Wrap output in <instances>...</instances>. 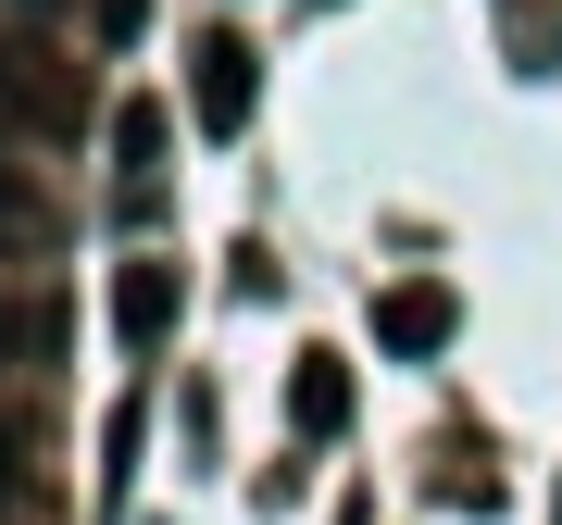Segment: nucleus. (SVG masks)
Listing matches in <instances>:
<instances>
[{"label":"nucleus","mask_w":562,"mask_h":525,"mask_svg":"<svg viewBox=\"0 0 562 525\" xmlns=\"http://www.w3.org/2000/svg\"><path fill=\"white\" fill-rule=\"evenodd\" d=\"M188 101H201L213 138H238V125H250V101H262V51L238 38V25H213V38L188 51Z\"/></svg>","instance_id":"nucleus-1"},{"label":"nucleus","mask_w":562,"mask_h":525,"mask_svg":"<svg viewBox=\"0 0 562 525\" xmlns=\"http://www.w3.org/2000/svg\"><path fill=\"white\" fill-rule=\"evenodd\" d=\"M25 238H38V201H25L13 176H0V250H25Z\"/></svg>","instance_id":"nucleus-6"},{"label":"nucleus","mask_w":562,"mask_h":525,"mask_svg":"<svg viewBox=\"0 0 562 525\" xmlns=\"http://www.w3.org/2000/svg\"><path fill=\"white\" fill-rule=\"evenodd\" d=\"M176 301H188V288H176V262L138 250V262L113 276V325H125V350H162V338H176Z\"/></svg>","instance_id":"nucleus-2"},{"label":"nucleus","mask_w":562,"mask_h":525,"mask_svg":"<svg viewBox=\"0 0 562 525\" xmlns=\"http://www.w3.org/2000/svg\"><path fill=\"white\" fill-rule=\"evenodd\" d=\"M375 350H401V364H425V350H450V288H387L375 301Z\"/></svg>","instance_id":"nucleus-3"},{"label":"nucleus","mask_w":562,"mask_h":525,"mask_svg":"<svg viewBox=\"0 0 562 525\" xmlns=\"http://www.w3.org/2000/svg\"><path fill=\"white\" fill-rule=\"evenodd\" d=\"M113 150H125V213H150V176H162V101H125V113H113Z\"/></svg>","instance_id":"nucleus-5"},{"label":"nucleus","mask_w":562,"mask_h":525,"mask_svg":"<svg viewBox=\"0 0 562 525\" xmlns=\"http://www.w3.org/2000/svg\"><path fill=\"white\" fill-rule=\"evenodd\" d=\"M288 413H301V438H338V425H350V364H338V350H301Z\"/></svg>","instance_id":"nucleus-4"}]
</instances>
